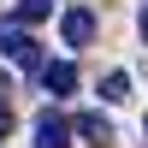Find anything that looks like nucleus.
Listing matches in <instances>:
<instances>
[{
  "label": "nucleus",
  "instance_id": "obj_7",
  "mask_svg": "<svg viewBox=\"0 0 148 148\" xmlns=\"http://www.w3.org/2000/svg\"><path fill=\"white\" fill-rule=\"evenodd\" d=\"M12 59H18L24 71H36V65H42V42H36V36H30V42H24V47H18V53H12Z\"/></svg>",
  "mask_w": 148,
  "mask_h": 148
},
{
  "label": "nucleus",
  "instance_id": "obj_6",
  "mask_svg": "<svg viewBox=\"0 0 148 148\" xmlns=\"http://www.w3.org/2000/svg\"><path fill=\"white\" fill-rule=\"evenodd\" d=\"M47 12H53V0H18V6H12V18H18V24H42Z\"/></svg>",
  "mask_w": 148,
  "mask_h": 148
},
{
  "label": "nucleus",
  "instance_id": "obj_11",
  "mask_svg": "<svg viewBox=\"0 0 148 148\" xmlns=\"http://www.w3.org/2000/svg\"><path fill=\"white\" fill-rule=\"evenodd\" d=\"M142 130H148V119H142Z\"/></svg>",
  "mask_w": 148,
  "mask_h": 148
},
{
  "label": "nucleus",
  "instance_id": "obj_10",
  "mask_svg": "<svg viewBox=\"0 0 148 148\" xmlns=\"http://www.w3.org/2000/svg\"><path fill=\"white\" fill-rule=\"evenodd\" d=\"M142 42H148V12H142Z\"/></svg>",
  "mask_w": 148,
  "mask_h": 148
},
{
  "label": "nucleus",
  "instance_id": "obj_2",
  "mask_svg": "<svg viewBox=\"0 0 148 148\" xmlns=\"http://www.w3.org/2000/svg\"><path fill=\"white\" fill-rule=\"evenodd\" d=\"M71 130H77L89 148H113L119 142V130H113V119H101V113H77L71 119Z\"/></svg>",
  "mask_w": 148,
  "mask_h": 148
},
{
  "label": "nucleus",
  "instance_id": "obj_5",
  "mask_svg": "<svg viewBox=\"0 0 148 148\" xmlns=\"http://www.w3.org/2000/svg\"><path fill=\"white\" fill-rule=\"evenodd\" d=\"M101 101H107V107L130 101V77H125V71H107V83H101Z\"/></svg>",
  "mask_w": 148,
  "mask_h": 148
},
{
  "label": "nucleus",
  "instance_id": "obj_3",
  "mask_svg": "<svg viewBox=\"0 0 148 148\" xmlns=\"http://www.w3.org/2000/svg\"><path fill=\"white\" fill-rule=\"evenodd\" d=\"M65 136H71V125L53 107H42V113H36V148H65Z\"/></svg>",
  "mask_w": 148,
  "mask_h": 148
},
{
  "label": "nucleus",
  "instance_id": "obj_9",
  "mask_svg": "<svg viewBox=\"0 0 148 148\" xmlns=\"http://www.w3.org/2000/svg\"><path fill=\"white\" fill-rule=\"evenodd\" d=\"M6 95H12V83H6V77H0V101H6Z\"/></svg>",
  "mask_w": 148,
  "mask_h": 148
},
{
  "label": "nucleus",
  "instance_id": "obj_8",
  "mask_svg": "<svg viewBox=\"0 0 148 148\" xmlns=\"http://www.w3.org/2000/svg\"><path fill=\"white\" fill-rule=\"evenodd\" d=\"M6 130H12V107L0 101V136H6Z\"/></svg>",
  "mask_w": 148,
  "mask_h": 148
},
{
  "label": "nucleus",
  "instance_id": "obj_4",
  "mask_svg": "<svg viewBox=\"0 0 148 148\" xmlns=\"http://www.w3.org/2000/svg\"><path fill=\"white\" fill-rule=\"evenodd\" d=\"M42 83H47V95H71V89H77V65H71V59H47V65H42Z\"/></svg>",
  "mask_w": 148,
  "mask_h": 148
},
{
  "label": "nucleus",
  "instance_id": "obj_1",
  "mask_svg": "<svg viewBox=\"0 0 148 148\" xmlns=\"http://www.w3.org/2000/svg\"><path fill=\"white\" fill-rule=\"evenodd\" d=\"M95 30H101V18H95L89 6H71L65 18H59V36H65V47H89Z\"/></svg>",
  "mask_w": 148,
  "mask_h": 148
}]
</instances>
